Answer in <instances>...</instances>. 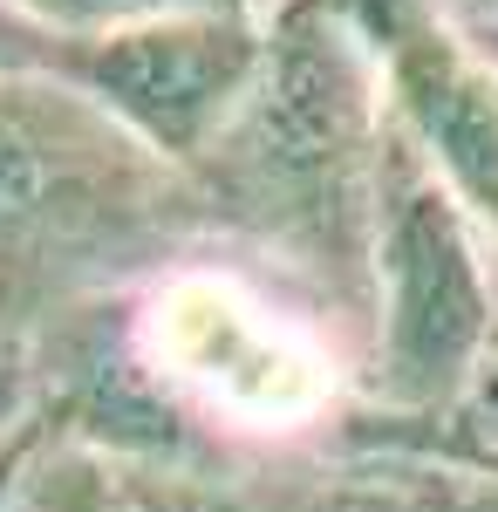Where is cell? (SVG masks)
Returning <instances> with one entry per match:
<instances>
[{"instance_id": "obj_5", "label": "cell", "mask_w": 498, "mask_h": 512, "mask_svg": "<svg viewBox=\"0 0 498 512\" xmlns=\"http://www.w3.org/2000/svg\"><path fill=\"white\" fill-rule=\"evenodd\" d=\"M260 62H267V7L260 14H178V21L62 41L55 76L82 89L151 158L192 178L219 151L232 117L246 110Z\"/></svg>"}, {"instance_id": "obj_3", "label": "cell", "mask_w": 498, "mask_h": 512, "mask_svg": "<svg viewBox=\"0 0 498 512\" xmlns=\"http://www.w3.org/2000/svg\"><path fill=\"white\" fill-rule=\"evenodd\" d=\"M498 342V246L389 123L369 233L362 390L389 417H444Z\"/></svg>"}, {"instance_id": "obj_10", "label": "cell", "mask_w": 498, "mask_h": 512, "mask_svg": "<svg viewBox=\"0 0 498 512\" xmlns=\"http://www.w3.org/2000/svg\"><path fill=\"white\" fill-rule=\"evenodd\" d=\"M41 437H48V410H21L7 431H0V512H14V499H21V478H28V465H35Z\"/></svg>"}, {"instance_id": "obj_13", "label": "cell", "mask_w": 498, "mask_h": 512, "mask_svg": "<svg viewBox=\"0 0 498 512\" xmlns=\"http://www.w3.org/2000/svg\"><path fill=\"white\" fill-rule=\"evenodd\" d=\"M478 41H485V48H492V55H498V28H485V35H478Z\"/></svg>"}, {"instance_id": "obj_6", "label": "cell", "mask_w": 498, "mask_h": 512, "mask_svg": "<svg viewBox=\"0 0 498 512\" xmlns=\"http://www.w3.org/2000/svg\"><path fill=\"white\" fill-rule=\"evenodd\" d=\"M376 55L396 137L498 246V55L437 0H342Z\"/></svg>"}, {"instance_id": "obj_1", "label": "cell", "mask_w": 498, "mask_h": 512, "mask_svg": "<svg viewBox=\"0 0 498 512\" xmlns=\"http://www.w3.org/2000/svg\"><path fill=\"white\" fill-rule=\"evenodd\" d=\"M383 144L389 103L355 14L342 0H273L260 82L219 151L192 171L232 219L328 280V301L355 342L369 315Z\"/></svg>"}, {"instance_id": "obj_8", "label": "cell", "mask_w": 498, "mask_h": 512, "mask_svg": "<svg viewBox=\"0 0 498 512\" xmlns=\"http://www.w3.org/2000/svg\"><path fill=\"white\" fill-rule=\"evenodd\" d=\"M35 28L62 41L116 35V28H144V21H178V14H260L273 0H14Z\"/></svg>"}, {"instance_id": "obj_11", "label": "cell", "mask_w": 498, "mask_h": 512, "mask_svg": "<svg viewBox=\"0 0 498 512\" xmlns=\"http://www.w3.org/2000/svg\"><path fill=\"white\" fill-rule=\"evenodd\" d=\"M458 28H471V35H485V28H498V0H437Z\"/></svg>"}, {"instance_id": "obj_4", "label": "cell", "mask_w": 498, "mask_h": 512, "mask_svg": "<svg viewBox=\"0 0 498 512\" xmlns=\"http://www.w3.org/2000/svg\"><path fill=\"white\" fill-rule=\"evenodd\" d=\"M130 335L157 390L232 431H307L342 390L321 328L232 274H157Z\"/></svg>"}, {"instance_id": "obj_7", "label": "cell", "mask_w": 498, "mask_h": 512, "mask_svg": "<svg viewBox=\"0 0 498 512\" xmlns=\"http://www.w3.org/2000/svg\"><path fill=\"white\" fill-rule=\"evenodd\" d=\"M14 512H157V506L144 499V485L123 472L116 451L62 431V424L48 417V437H41L35 465L21 478Z\"/></svg>"}, {"instance_id": "obj_12", "label": "cell", "mask_w": 498, "mask_h": 512, "mask_svg": "<svg viewBox=\"0 0 498 512\" xmlns=\"http://www.w3.org/2000/svg\"><path fill=\"white\" fill-rule=\"evenodd\" d=\"M14 417H21V403L7 396V328H0V431H7Z\"/></svg>"}, {"instance_id": "obj_9", "label": "cell", "mask_w": 498, "mask_h": 512, "mask_svg": "<svg viewBox=\"0 0 498 512\" xmlns=\"http://www.w3.org/2000/svg\"><path fill=\"white\" fill-rule=\"evenodd\" d=\"M62 35L35 28L14 0H0V76H55Z\"/></svg>"}, {"instance_id": "obj_2", "label": "cell", "mask_w": 498, "mask_h": 512, "mask_svg": "<svg viewBox=\"0 0 498 512\" xmlns=\"http://www.w3.org/2000/svg\"><path fill=\"white\" fill-rule=\"evenodd\" d=\"M192 178L151 158L62 76H0V328L157 274ZM171 274V267H164Z\"/></svg>"}]
</instances>
